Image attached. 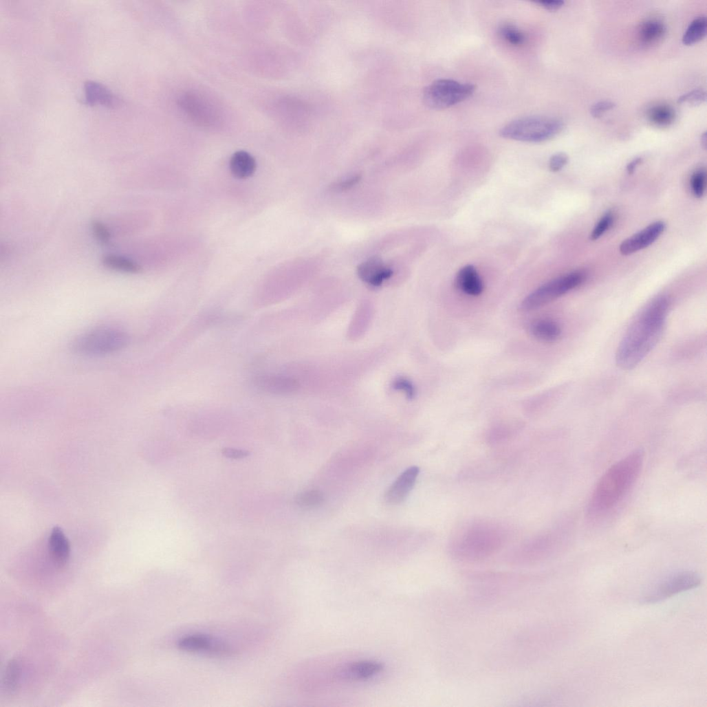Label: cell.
<instances>
[{
    "label": "cell",
    "mask_w": 707,
    "mask_h": 707,
    "mask_svg": "<svg viewBox=\"0 0 707 707\" xmlns=\"http://www.w3.org/2000/svg\"><path fill=\"white\" fill-rule=\"evenodd\" d=\"M514 535L513 527L492 518H473L461 523L449 539L447 552L455 562L472 564L501 552Z\"/></svg>",
    "instance_id": "cell-1"
},
{
    "label": "cell",
    "mask_w": 707,
    "mask_h": 707,
    "mask_svg": "<svg viewBox=\"0 0 707 707\" xmlns=\"http://www.w3.org/2000/svg\"><path fill=\"white\" fill-rule=\"evenodd\" d=\"M670 305L667 296H658L637 314L618 347L616 361L620 369H635L656 347L665 327Z\"/></svg>",
    "instance_id": "cell-2"
},
{
    "label": "cell",
    "mask_w": 707,
    "mask_h": 707,
    "mask_svg": "<svg viewBox=\"0 0 707 707\" xmlns=\"http://www.w3.org/2000/svg\"><path fill=\"white\" fill-rule=\"evenodd\" d=\"M644 461L642 451L636 450L613 465L602 477L588 505L591 516L606 514L624 499L637 481Z\"/></svg>",
    "instance_id": "cell-3"
},
{
    "label": "cell",
    "mask_w": 707,
    "mask_h": 707,
    "mask_svg": "<svg viewBox=\"0 0 707 707\" xmlns=\"http://www.w3.org/2000/svg\"><path fill=\"white\" fill-rule=\"evenodd\" d=\"M564 536L563 527H555L530 537L512 550L504 557L507 565L512 567H532L551 558L559 550Z\"/></svg>",
    "instance_id": "cell-4"
},
{
    "label": "cell",
    "mask_w": 707,
    "mask_h": 707,
    "mask_svg": "<svg viewBox=\"0 0 707 707\" xmlns=\"http://www.w3.org/2000/svg\"><path fill=\"white\" fill-rule=\"evenodd\" d=\"M563 121L549 117L527 116L508 123L499 131L504 138L532 143L550 140L562 132Z\"/></svg>",
    "instance_id": "cell-5"
},
{
    "label": "cell",
    "mask_w": 707,
    "mask_h": 707,
    "mask_svg": "<svg viewBox=\"0 0 707 707\" xmlns=\"http://www.w3.org/2000/svg\"><path fill=\"white\" fill-rule=\"evenodd\" d=\"M130 341L128 334L113 327H100L83 334L74 342L73 349L86 357L111 355L125 348Z\"/></svg>",
    "instance_id": "cell-6"
},
{
    "label": "cell",
    "mask_w": 707,
    "mask_h": 707,
    "mask_svg": "<svg viewBox=\"0 0 707 707\" xmlns=\"http://www.w3.org/2000/svg\"><path fill=\"white\" fill-rule=\"evenodd\" d=\"M585 274L583 272H574L553 279L528 294L522 301L523 311H532L546 305L584 283Z\"/></svg>",
    "instance_id": "cell-7"
},
{
    "label": "cell",
    "mask_w": 707,
    "mask_h": 707,
    "mask_svg": "<svg viewBox=\"0 0 707 707\" xmlns=\"http://www.w3.org/2000/svg\"><path fill=\"white\" fill-rule=\"evenodd\" d=\"M475 86L450 79L435 80L424 92L425 104L431 109H444L457 105L470 98Z\"/></svg>",
    "instance_id": "cell-8"
},
{
    "label": "cell",
    "mask_w": 707,
    "mask_h": 707,
    "mask_svg": "<svg viewBox=\"0 0 707 707\" xmlns=\"http://www.w3.org/2000/svg\"><path fill=\"white\" fill-rule=\"evenodd\" d=\"M700 578L692 572H682L671 576L659 583L644 597L646 603H655L679 593L692 589L700 584Z\"/></svg>",
    "instance_id": "cell-9"
},
{
    "label": "cell",
    "mask_w": 707,
    "mask_h": 707,
    "mask_svg": "<svg viewBox=\"0 0 707 707\" xmlns=\"http://www.w3.org/2000/svg\"><path fill=\"white\" fill-rule=\"evenodd\" d=\"M182 651L217 657L230 656L232 647L226 642L204 634H191L182 638L177 644Z\"/></svg>",
    "instance_id": "cell-10"
},
{
    "label": "cell",
    "mask_w": 707,
    "mask_h": 707,
    "mask_svg": "<svg viewBox=\"0 0 707 707\" xmlns=\"http://www.w3.org/2000/svg\"><path fill=\"white\" fill-rule=\"evenodd\" d=\"M666 225L662 221L655 222L642 231L624 240L620 246V252L629 256L652 245L664 232Z\"/></svg>",
    "instance_id": "cell-11"
},
{
    "label": "cell",
    "mask_w": 707,
    "mask_h": 707,
    "mask_svg": "<svg viewBox=\"0 0 707 707\" xmlns=\"http://www.w3.org/2000/svg\"><path fill=\"white\" fill-rule=\"evenodd\" d=\"M420 471L417 466H412L405 470L387 492V502L395 505L404 501L414 488Z\"/></svg>",
    "instance_id": "cell-12"
},
{
    "label": "cell",
    "mask_w": 707,
    "mask_h": 707,
    "mask_svg": "<svg viewBox=\"0 0 707 707\" xmlns=\"http://www.w3.org/2000/svg\"><path fill=\"white\" fill-rule=\"evenodd\" d=\"M393 274V270L384 265L378 257L369 259L358 268L360 278L373 287H380L384 281L390 279Z\"/></svg>",
    "instance_id": "cell-13"
},
{
    "label": "cell",
    "mask_w": 707,
    "mask_h": 707,
    "mask_svg": "<svg viewBox=\"0 0 707 707\" xmlns=\"http://www.w3.org/2000/svg\"><path fill=\"white\" fill-rule=\"evenodd\" d=\"M195 95H186L182 100V106L185 111L195 121L204 125L216 122L215 110L210 105Z\"/></svg>",
    "instance_id": "cell-14"
},
{
    "label": "cell",
    "mask_w": 707,
    "mask_h": 707,
    "mask_svg": "<svg viewBox=\"0 0 707 707\" xmlns=\"http://www.w3.org/2000/svg\"><path fill=\"white\" fill-rule=\"evenodd\" d=\"M49 550L54 563L58 567H64L68 563L71 555L70 543L59 527L52 530L49 539Z\"/></svg>",
    "instance_id": "cell-15"
},
{
    "label": "cell",
    "mask_w": 707,
    "mask_h": 707,
    "mask_svg": "<svg viewBox=\"0 0 707 707\" xmlns=\"http://www.w3.org/2000/svg\"><path fill=\"white\" fill-rule=\"evenodd\" d=\"M455 285L463 293L477 296L483 291V281L476 268L471 265L463 267L457 273Z\"/></svg>",
    "instance_id": "cell-16"
},
{
    "label": "cell",
    "mask_w": 707,
    "mask_h": 707,
    "mask_svg": "<svg viewBox=\"0 0 707 707\" xmlns=\"http://www.w3.org/2000/svg\"><path fill=\"white\" fill-rule=\"evenodd\" d=\"M253 384L260 391L271 394H286L294 391L296 384L290 379L263 375L255 378Z\"/></svg>",
    "instance_id": "cell-17"
},
{
    "label": "cell",
    "mask_w": 707,
    "mask_h": 707,
    "mask_svg": "<svg viewBox=\"0 0 707 707\" xmlns=\"http://www.w3.org/2000/svg\"><path fill=\"white\" fill-rule=\"evenodd\" d=\"M666 33V27L663 22L657 19H649L639 27L638 39L642 45L651 47L662 41Z\"/></svg>",
    "instance_id": "cell-18"
},
{
    "label": "cell",
    "mask_w": 707,
    "mask_h": 707,
    "mask_svg": "<svg viewBox=\"0 0 707 707\" xmlns=\"http://www.w3.org/2000/svg\"><path fill=\"white\" fill-rule=\"evenodd\" d=\"M230 165L232 173L239 180L250 178L257 169L256 160L245 151L235 153L231 157Z\"/></svg>",
    "instance_id": "cell-19"
},
{
    "label": "cell",
    "mask_w": 707,
    "mask_h": 707,
    "mask_svg": "<svg viewBox=\"0 0 707 707\" xmlns=\"http://www.w3.org/2000/svg\"><path fill=\"white\" fill-rule=\"evenodd\" d=\"M530 333L543 342H552L558 340L562 334L560 325L551 319H539L529 327Z\"/></svg>",
    "instance_id": "cell-20"
},
{
    "label": "cell",
    "mask_w": 707,
    "mask_h": 707,
    "mask_svg": "<svg viewBox=\"0 0 707 707\" xmlns=\"http://www.w3.org/2000/svg\"><path fill=\"white\" fill-rule=\"evenodd\" d=\"M384 669L382 663L376 661H360L353 663L343 671L347 678L357 680L370 679L380 673Z\"/></svg>",
    "instance_id": "cell-21"
},
{
    "label": "cell",
    "mask_w": 707,
    "mask_h": 707,
    "mask_svg": "<svg viewBox=\"0 0 707 707\" xmlns=\"http://www.w3.org/2000/svg\"><path fill=\"white\" fill-rule=\"evenodd\" d=\"M85 100L91 105H101L111 107L116 105V99L113 94L102 85L89 81L85 85Z\"/></svg>",
    "instance_id": "cell-22"
},
{
    "label": "cell",
    "mask_w": 707,
    "mask_h": 707,
    "mask_svg": "<svg viewBox=\"0 0 707 707\" xmlns=\"http://www.w3.org/2000/svg\"><path fill=\"white\" fill-rule=\"evenodd\" d=\"M648 120L657 127H668L675 120V109L666 104H657L650 107L646 112Z\"/></svg>",
    "instance_id": "cell-23"
},
{
    "label": "cell",
    "mask_w": 707,
    "mask_h": 707,
    "mask_svg": "<svg viewBox=\"0 0 707 707\" xmlns=\"http://www.w3.org/2000/svg\"><path fill=\"white\" fill-rule=\"evenodd\" d=\"M102 263L109 270L126 274H138L142 271V267L137 262L120 255L106 254Z\"/></svg>",
    "instance_id": "cell-24"
},
{
    "label": "cell",
    "mask_w": 707,
    "mask_h": 707,
    "mask_svg": "<svg viewBox=\"0 0 707 707\" xmlns=\"http://www.w3.org/2000/svg\"><path fill=\"white\" fill-rule=\"evenodd\" d=\"M707 21L705 17L694 19L687 28L682 37V43L691 46L702 41L706 35Z\"/></svg>",
    "instance_id": "cell-25"
},
{
    "label": "cell",
    "mask_w": 707,
    "mask_h": 707,
    "mask_svg": "<svg viewBox=\"0 0 707 707\" xmlns=\"http://www.w3.org/2000/svg\"><path fill=\"white\" fill-rule=\"evenodd\" d=\"M21 678V665L17 660H11L7 666L3 678V686L9 693L15 692Z\"/></svg>",
    "instance_id": "cell-26"
},
{
    "label": "cell",
    "mask_w": 707,
    "mask_h": 707,
    "mask_svg": "<svg viewBox=\"0 0 707 707\" xmlns=\"http://www.w3.org/2000/svg\"><path fill=\"white\" fill-rule=\"evenodd\" d=\"M324 501V494L317 490H310L301 492L295 499L296 504L305 509L318 507L323 503Z\"/></svg>",
    "instance_id": "cell-27"
},
{
    "label": "cell",
    "mask_w": 707,
    "mask_h": 707,
    "mask_svg": "<svg viewBox=\"0 0 707 707\" xmlns=\"http://www.w3.org/2000/svg\"><path fill=\"white\" fill-rule=\"evenodd\" d=\"M500 36L509 44L520 46L525 41V34L512 24H503L499 29Z\"/></svg>",
    "instance_id": "cell-28"
},
{
    "label": "cell",
    "mask_w": 707,
    "mask_h": 707,
    "mask_svg": "<svg viewBox=\"0 0 707 707\" xmlns=\"http://www.w3.org/2000/svg\"><path fill=\"white\" fill-rule=\"evenodd\" d=\"M514 435L513 431L508 427H497L487 434V444L490 446H499L506 443Z\"/></svg>",
    "instance_id": "cell-29"
},
{
    "label": "cell",
    "mask_w": 707,
    "mask_h": 707,
    "mask_svg": "<svg viewBox=\"0 0 707 707\" xmlns=\"http://www.w3.org/2000/svg\"><path fill=\"white\" fill-rule=\"evenodd\" d=\"M706 186V172L703 168L695 171L690 180V186L693 195L696 198H701L705 193Z\"/></svg>",
    "instance_id": "cell-30"
},
{
    "label": "cell",
    "mask_w": 707,
    "mask_h": 707,
    "mask_svg": "<svg viewBox=\"0 0 707 707\" xmlns=\"http://www.w3.org/2000/svg\"><path fill=\"white\" fill-rule=\"evenodd\" d=\"M614 220V216L611 211H608L596 224L590 235V239L596 241L599 239L611 227Z\"/></svg>",
    "instance_id": "cell-31"
},
{
    "label": "cell",
    "mask_w": 707,
    "mask_h": 707,
    "mask_svg": "<svg viewBox=\"0 0 707 707\" xmlns=\"http://www.w3.org/2000/svg\"><path fill=\"white\" fill-rule=\"evenodd\" d=\"M706 100V93L702 89H695L680 96L677 102L678 104H687L691 106H698Z\"/></svg>",
    "instance_id": "cell-32"
},
{
    "label": "cell",
    "mask_w": 707,
    "mask_h": 707,
    "mask_svg": "<svg viewBox=\"0 0 707 707\" xmlns=\"http://www.w3.org/2000/svg\"><path fill=\"white\" fill-rule=\"evenodd\" d=\"M91 230L96 239L102 244L107 245L111 239V232L108 227L102 221L94 220L91 224Z\"/></svg>",
    "instance_id": "cell-33"
},
{
    "label": "cell",
    "mask_w": 707,
    "mask_h": 707,
    "mask_svg": "<svg viewBox=\"0 0 707 707\" xmlns=\"http://www.w3.org/2000/svg\"><path fill=\"white\" fill-rule=\"evenodd\" d=\"M616 104L612 101L604 100L593 105L590 109L591 116L595 118L602 117L605 112L614 109Z\"/></svg>",
    "instance_id": "cell-34"
},
{
    "label": "cell",
    "mask_w": 707,
    "mask_h": 707,
    "mask_svg": "<svg viewBox=\"0 0 707 707\" xmlns=\"http://www.w3.org/2000/svg\"><path fill=\"white\" fill-rule=\"evenodd\" d=\"M569 162V157L565 153L554 154L550 160V168L553 172L563 169Z\"/></svg>",
    "instance_id": "cell-35"
},
{
    "label": "cell",
    "mask_w": 707,
    "mask_h": 707,
    "mask_svg": "<svg viewBox=\"0 0 707 707\" xmlns=\"http://www.w3.org/2000/svg\"><path fill=\"white\" fill-rule=\"evenodd\" d=\"M361 177L359 175L351 176L350 178L339 182L334 184L332 189L335 191H345L357 185L360 181Z\"/></svg>",
    "instance_id": "cell-36"
},
{
    "label": "cell",
    "mask_w": 707,
    "mask_h": 707,
    "mask_svg": "<svg viewBox=\"0 0 707 707\" xmlns=\"http://www.w3.org/2000/svg\"><path fill=\"white\" fill-rule=\"evenodd\" d=\"M395 388L404 392L409 398H413L415 395V390L413 385L408 380H398L395 382Z\"/></svg>",
    "instance_id": "cell-37"
},
{
    "label": "cell",
    "mask_w": 707,
    "mask_h": 707,
    "mask_svg": "<svg viewBox=\"0 0 707 707\" xmlns=\"http://www.w3.org/2000/svg\"><path fill=\"white\" fill-rule=\"evenodd\" d=\"M536 3L548 11L555 12L561 9L565 3L563 0H548V1L543 0V1H539Z\"/></svg>",
    "instance_id": "cell-38"
},
{
    "label": "cell",
    "mask_w": 707,
    "mask_h": 707,
    "mask_svg": "<svg viewBox=\"0 0 707 707\" xmlns=\"http://www.w3.org/2000/svg\"><path fill=\"white\" fill-rule=\"evenodd\" d=\"M223 453L226 457L231 459H243L249 455V453L247 451L234 448H226L224 450Z\"/></svg>",
    "instance_id": "cell-39"
},
{
    "label": "cell",
    "mask_w": 707,
    "mask_h": 707,
    "mask_svg": "<svg viewBox=\"0 0 707 707\" xmlns=\"http://www.w3.org/2000/svg\"><path fill=\"white\" fill-rule=\"evenodd\" d=\"M642 157H636V158L633 159L631 162H630L627 164V170L628 173L629 174L633 173L635 170L636 169L637 166L640 163H642Z\"/></svg>",
    "instance_id": "cell-40"
},
{
    "label": "cell",
    "mask_w": 707,
    "mask_h": 707,
    "mask_svg": "<svg viewBox=\"0 0 707 707\" xmlns=\"http://www.w3.org/2000/svg\"><path fill=\"white\" fill-rule=\"evenodd\" d=\"M701 144L703 148L704 149H706V131L704 132V133L701 135Z\"/></svg>",
    "instance_id": "cell-41"
}]
</instances>
